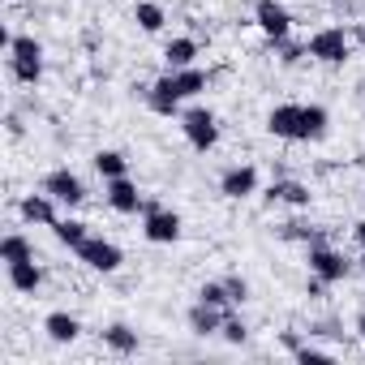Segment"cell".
<instances>
[{
    "instance_id": "484cf974",
    "label": "cell",
    "mask_w": 365,
    "mask_h": 365,
    "mask_svg": "<svg viewBox=\"0 0 365 365\" xmlns=\"http://www.w3.org/2000/svg\"><path fill=\"white\" fill-rule=\"evenodd\" d=\"M198 301L220 305V309H228V305H232V297H228V288H224V284H202V288H198Z\"/></svg>"
},
{
    "instance_id": "4dcf8cb0",
    "label": "cell",
    "mask_w": 365,
    "mask_h": 365,
    "mask_svg": "<svg viewBox=\"0 0 365 365\" xmlns=\"http://www.w3.org/2000/svg\"><path fill=\"white\" fill-rule=\"evenodd\" d=\"M352 237H356V245H361V250H365V220H361V224H356V228H352Z\"/></svg>"
},
{
    "instance_id": "30bf717a",
    "label": "cell",
    "mask_w": 365,
    "mask_h": 365,
    "mask_svg": "<svg viewBox=\"0 0 365 365\" xmlns=\"http://www.w3.org/2000/svg\"><path fill=\"white\" fill-rule=\"evenodd\" d=\"M108 207L120 211V215H138V211L146 207V198L138 194V185H133L129 176H112V180H108Z\"/></svg>"
},
{
    "instance_id": "44dd1931",
    "label": "cell",
    "mask_w": 365,
    "mask_h": 365,
    "mask_svg": "<svg viewBox=\"0 0 365 365\" xmlns=\"http://www.w3.org/2000/svg\"><path fill=\"white\" fill-rule=\"evenodd\" d=\"M133 18H138V26H142L146 35H159V31H163V22H168V18H163V9L155 5V0H138Z\"/></svg>"
},
{
    "instance_id": "603a6c76",
    "label": "cell",
    "mask_w": 365,
    "mask_h": 365,
    "mask_svg": "<svg viewBox=\"0 0 365 365\" xmlns=\"http://www.w3.org/2000/svg\"><path fill=\"white\" fill-rule=\"evenodd\" d=\"M86 237H91V232H86V224H82V220H69V215H65V220H56V241H61V245L78 250Z\"/></svg>"
},
{
    "instance_id": "7a4b0ae2",
    "label": "cell",
    "mask_w": 365,
    "mask_h": 365,
    "mask_svg": "<svg viewBox=\"0 0 365 365\" xmlns=\"http://www.w3.org/2000/svg\"><path fill=\"white\" fill-rule=\"evenodd\" d=\"M267 129L284 142H309V125H305V103H279L267 116Z\"/></svg>"
},
{
    "instance_id": "8992f818",
    "label": "cell",
    "mask_w": 365,
    "mask_h": 365,
    "mask_svg": "<svg viewBox=\"0 0 365 365\" xmlns=\"http://www.w3.org/2000/svg\"><path fill=\"white\" fill-rule=\"evenodd\" d=\"M254 22H258V31L271 43H284L288 31H292V14L279 5V0H258V5H254Z\"/></svg>"
},
{
    "instance_id": "6da1fadb",
    "label": "cell",
    "mask_w": 365,
    "mask_h": 365,
    "mask_svg": "<svg viewBox=\"0 0 365 365\" xmlns=\"http://www.w3.org/2000/svg\"><path fill=\"white\" fill-rule=\"evenodd\" d=\"M180 133H185V142L194 146V150H215V142H220V120H215V112H207V108H190V112H180Z\"/></svg>"
},
{
    "instance_id": "5b68a950",
    "label": "cell",
    "mask_w": 365,
    "mask_h": 365,
    "mask_svg": "<svg viewBox=\"0 0 365 365\" xmlns=\"http://www.w3.org/2000/svg\"><path fill=\"white\" fill-rule=\"evenodd\" d=\"M91 271H103V275H112L120 262H125V254H120V245H112V241H103V237H86L78 250H73Z\"/></svg>"
},
{
    "instance_id": "d6a6232c",
    "label": "cell",
    "mask_w": 365,
    "mask_h": 365,
    "mask_svg": "<svg viewBox=\"0 0 365 365\" xmlns=\"http://www.w3.org/2000/svg\"><path fill=\"white\" fill-rule=\"evenodd\" d=\"M356 43H361V48H365V26H361V31H356Z\"/></svg>"
},
{
    "instance_id": "9a60e30c",
    "label": "cell",
    "mask_w": 365,
    "mask_h": 365,
    "mask_svg": "<svg viewBox=\"0 0 365 365\" xmlns=\"http://www.w3.org/2000/svg\"><path fill=\"white\" fill-rule=\"evenodd\" d=\"M163 61H168V69H190V65L198 61V39H190V35L172 39V43L163 48Z\"/></svg>"
},
{
    "instance_id": "2e32d148",
    "label": "cell",
    "mask_w": 365,
    "mask_h": 365,
    "mask_svg": "<svg viewBox=\"0 0 365 365\" xmlns=\"http://www.w3.org/2000/svg\"><path fill=\"white\" fill-rule=\"evenodd\" d=\"M271 202H288V207H309V185H301V180H275V185L267 190Z\"/></svg>"
},
{
    "instance_id": "cb8c5ba5",
    "label": "cell",
    "mask_w": 365,
    "mask_h": 365,
    "mask_svg": "<svg viewBox=\"0 0 365 365\" xmlns=\"http://www.w3.org/2000/svg\"><path fill=\"white\" fill-rule=\"evenodd\" d=\"M9 73H14L18 82L35 86V82L43 78V61H22V56H9Z\"/></svg>"
},
{
    "instance_id": "e0dca14e",
    "label": "cell",
    "mask_w": 365,
    "mask_h": 365,
    "mask_svg": "<svg viewBox=\"0 0 365 365\" xmlns=\"http://www.w3.org/2000/svg\"><path fill=\"white\" fill-rule=\"evenodd\" d=\"M9 284H14L18 292H35V288L43 284V271L35 267V258H26V262H9Z\"/></svg>"
},
{
    "instance_id": "ba28073f",
    "label": "cell",
    "mask_w": 365,
    "mask_h": 365,
    "mask_svg": "<svg viewBox=\"0 0 365 365\" xmlns=\"http://www.w3.org/2000/svg\"><path fill=\"white\" fill-rule=\"evenodd\" d=\"M348 271H352V267H348V258H344L339 250L309 245V275H318V279H327V284H339Z\"/></svg>"
},
{
    "instance_id": "d6986e66",
    "label": "cell",
    "mask_w": 365,
    "mask_h": 365,
    "mask_svg": "<svg viewBox=\"0 0 365 365\" xmlns=\"http://www.w3.org/2000/svg\"><path fill=\"white\" fill-rule=\"evenodd\" d=\"M26 258H35V245L22 237V232H9L5 241H0V262H26Z\"/></svg>"
},
{
    "instance_id": "ac0fdd59",
    "label": "cell",
    "mask_w": 365,
    "mask_h": 365,
    "mask_svg": "<svg viewBox=\"0 0 365 365\" xmlns=\"http://www.w3.org/2000/svg\"><path fill=\"white\" fill-rule=\"evenodd\" d=\"M172 78H176V91H180V99H194V95H202L207 91V73L202 69H168Z\"/></svg>"
},
{
    "instance_id": "f546056e",
    "label": "cell",
    "mask_w": 365,
    "mask_h": 365,
    "mask_svg": "<svg viewBox=\"0 0 365 365\" xmlns=\"http://www.w3.org/2000/svg\"><path fill=\"white\" fill-rule=\"evenodd\" d=\"M292 356H297V361H305V365H309V361H331V352H322V348H309V344H301Z\"/></svg>"
},
{
    "instance_id": "d4e9b609",
    "label": "cell",
    "mask_w": 365,
    "mask_h": 365,
    "mask_svg": "<svg viewBox=\"0 0 365 365\" xmlns=\"http://www.w3.org/2000/svg\"><path fill=\"white\" fill-rule=\"evenodd\" d=\"M9 56H22V61H43V48H39V39H31V35H14Z\"/></svg>"
},
{
    "instance_id": "9c48e42d",
    "label": "cell",
    "mask_w": 365,
    "mask_h": 365,
    "mask_svg": "<svg viewBox=\"0 0 365 365\" xmlns=\"http://www.w3.org/2000/svg\"><path fill=\"white\" fill-rule=\"evenodd\" d=\"M220 194H224V198H232V202H241V198L258 194V168H250V163L228 168V172L220 176Z\"/></svg>"
},
{
    "instance_id": "277c9868",
    "label": "cell",
    "mask_w": 365,
    "mask_h": 365,
    "mask_svg": "<svg viewBox=\"0 0 365 365\" xmlns=\"http://www.w3.org/2000/svg\"><path fill=\"white\" fill-rule=\"evenodd\" d=\"M309 56L314 61H322V65H344L348 61V35H344V26H322L318 35H309Z\"/></svg>"
},
{
    "instance_id": "7402d4cb",
    "label": "cell",
    "mask_w": 365,
    "mask_h": 365,
    "mask_svg": "<svg viewBox=\"0 0 365 365\" xmlns=\"http://www.w3.org/2000/svg\"><path fill=\"white\" fill-rule=\"evenodd\" d=\"M95 172H99L103 180L125 176V172H129V159H125L120 150H99V155H95Z\"/></svg>"
},
{
    "instance_id": "83f0119b",
    "label": "cell",
    "mask_w": 365,
    "mask_h": 365,
    "mask_svg": "<svg viewBox=\"0 0 365 365\" xmlns=\"http://www.w3.org/2000/svg\"><path fill=\"white\" fill-rule=\"evenodd\" d=\"M224 288H228V297H232V305H241V301H250V284H245L241 275H228V279H224Z\"/></svg>"
},
{
    "instance_id": "4fadbf2b",
    "label": "cell",
    "mask_w": 365,
    "mask_h": 365,
    "mask_svg": "<svg viewBox=\"0 0 365 365\" xmlns=\"http://www.w3.org/2000/svg\"><path fill=\"white\" fill-rule=\"evenodd\" d=\"M224 318H228V309L198 301V305L190 309V331H194V335H220V331H224Z\"/></svg>"
},
{
    "instance_id": "f1b7e54d",
    "label": "cell",
    "mask_w": 365,
    "mask_h": 365,
    "mask_svg": "<svg viewBox=\"0 0 365 365\" xmlns=\"http://www.w3.org/2000/svg\"><path fill=\"white\" fill-rule=\"evenodd\" d=\"M275 48H279V52H284V56H279V61H284V65H297V61H301V56H309V48H301V43H288V39H284V43H275Z\"/></svg>"
},
{
    "instance_id": "ffe728a7",
    "label": "cell",
    "mask_w": 365,
    "mask_h": 365,
    "mask_svg": "<svg viewBox=\"0 0 365 365\" xmlns=\"http://www.w3.org/2000/svg\"><path fill=\"white\" fill-rule=\"evenodd\" d=\"M103 344H108L112 352H138V331L125 327V322H112V327L103 331Z\"/></svg>"
},
{
    "instance_id": "1f68e13d",
    "label": "cell",
    "mask_w": 365,
    "mask_h": 365,
    "mask_svg": "<svg viewBox=\"0 0 365 365\" xmlns=\"http://www.w3.org/2000/svg\"><path fill=\"white\" fill-rule=\"evenodd\" d=\"M356 331H361V339H365V314H361V318H356Z\"/></svg>"
},
{
    "instance_id": "4316f807",
    "label": "cell",
    "mask_w": 365,
    "mask_h": 365,
    "mask_svg": "<svg viewBox=\"0 0 365 365\" xmlns=\"http://www.w3.org/2000/svg\"><path fill=\"white\" fill-rule=\"evenodd\" d=\"M220 335H224L228 344H245V335H250V327H245L241 318H232V314H228V318H224V331H220Z\"/></svg>"
},
{
    "instance_id": "5bb4252c",
    "label": "cell",
    "mask_w": 365,
    "mask_h": 365,
    "mask_svg": "<svg viewBox=\"0 0 365 365\" xmlns=\"http://www.w3.org/2000/svg\"><path fill=\"white\" fill-rule=\"evenodd\" d=\"M43 331H48V339H52V344H73V339H78V331H82V322H78L73 314L56 309V314H48V318H43Z\"/></svg>"
},
{
    "instance_id": "7c38bea8",
    "label": "cell",
    "mask_w": 365,
    "mask_h": 365,
    "mask_svg": "<svg viewBox=\"0 0 365 365\" xmlns=\"http://www.w3.org/2000/svg\"><path fill=\"white\" fill-rule=\"evenodd\" d=\"M56 207H61V202H56L48 190H43V194H31V198H22V202H18L22 220H26V224H43V228H56V220H61V215H56Z\"/></svg>"
},
{
    "instance_id": "836d02e7",
    "label": "cell",
    "mask_w": 365,
    "mask_h": 365,
    "mask_svg": "<svg viewBox=\"0 0 365 365\" xmlns=\"http://www.w3.org/2000/svg\"><path fill=\"white\" fill-rule=\"evenodd\" d=\"M361 267H365V258H361Z\"/></svg>"
},
{
    "instance_id": "3957f363",
    "label": "cell",
    "mask_w": 365,
    "mask_h": 365,
    "mask_svg": "<svg viewBox=\"0 0 365 365\" xmlns=\"http://www.w3.org/2000/svg\"><path fill=\"white\" fill-rule=\"evenodd\" d=\"M142 237H146L150 245H172V241L180 237V215L168 211V207L146 202V207H142Z\"/></svg>"
},
{
    "instance_id": "52a82bcc",
    "label": "cell",
    "mask_w": 365,
    "mask_h": 365,
    "mask_svg": "<svg viewBox=\"0 0 365 365\" xmlns=\"http://www.w3.org/2000/svg\"><path fill=\"white\" fill-rule=\"evenodd\" d=\"M43 190L61 202V207H82L86 202V185H82V176H73L69 168H56L43 176Z\"/></svg>"
},
{
    "instance_id": "8fae6325",
    "label": "cell",
    "mask_w": 365,
    "mask_h": 365,
    "mask_svg": "<svg viewBox=\"0 0 365 365\" xmlns=\"http://www.w3.org/2000/svg\"><path fill=\"white\" fill-rule=\"evenodd\" d=\"M146 108H150L155 116H176V112H180V91H176V78H172V73H163V78L146 91Z\"/></svg>"
}]
</instances>
